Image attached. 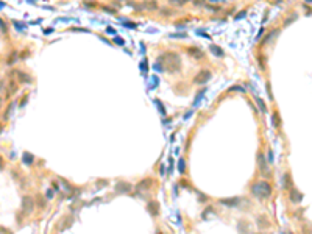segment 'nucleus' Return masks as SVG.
<instances>
[{"label": "nucleus", "mask_w": 312, "mask_h": 234, "mask_svg": "<svg viewBox=\"0 0 312 234\" xmlns=\"http://www.w3.org/2000/svg\"><path fill=\"white\" fill-rule=\"evenodd\" d=\"M159 63L162 64L164 70H167L169 74H176L181 70V58L180 55L173 53V52H169V53H164L159 56Z\"/></svg>", "instance_id": "1"}, {"label": "nucleus", "mask_w": 312, "mask_h": 234, "mask_svg": "<svg viewBox=\"0 0 312 234\" xmlns=\"http://www.w3.org/2000/svg\"><path fill=\"white\" fill-rule=\"evenodd\" d=\"M257 162H259V169L262 173L267 172V162H265V158H264L262 153H257Z\"/></svg>", "instance_id": "5"}, {"label": "nucleus", "mask_w": 312, "mask_h": 234, "mask_svg": "<svg viewBox=\"0 0 312 234\" xmlns=\"http://www.w3.org/2000/svg\"><path fill=\"white\" fill-rule=\"evenodd\" d=\"M144 8L156 10V8H158V2H155V0H152V2H145V3H144Z\"/></svg>", "instance_id": "13"}, {"label": "nucleus", "mask_w": 312, "mask_h": 234, "mask_svg": "<svg viewBox=\"0 0 312 234\" xmlns=\"http://www.w3.org/2000/svg\"><path fill=\"white\" fill-rule=\"evenodd\" d=\"M251 194L257 198H269L272 195V186L265 181H261L251 186Z\"/></svg>", "instance_id": "2"}, {"label": "nucleus", "mask_w": 312, "mask_h": 234, "mask_svg": "<svg viewBox=\"0 0 312 234\" xmlns=\"http://www.w3.org/2000/svg\"><path fill=\"white\" fill-rule=\"evenodd\" d=\"M150 186H152V180H150V178H147L145 181H140L137 187H139V189H148Z\"/></svg>", "instance_id": "12"}, {"label": "nucleus", "mask_w": 312, "mask_h": 234, "mask_svg": "<svg viewBox=\"0 0 312 234\" xmlns=\"http://www.w3.org/2000/svg\"><path fill=\"white\" fill-rule=\"evenodd\" d=\"M33 204H34V201L30 197H23V200H22V211H23V212H27V214L31 212Z\"/></svg>", "instance_id": "4"}, {"label": "nucleus", "mask_w": 312, "mask_h": 234, "mask_svg": "<svg viewBox=\"0 0 312 234\" xmlns=\"http://www.w3.org/2000/svg\"><path fill=\"white\" fill-rule=\"evenodd\" d=\"M257 223H259V226H261V228H264V226H270V222H265V220H264V219H262V216L259 217Z\"/></svg>", "instance_id": "15"}, {"label": "nucleus", "mask_w": 312, "mask_h": 234, "mask_svg": "<svg viewBox=\"0 0 312 234\" xmlns=\"http://www.w3.org/2000/svg\"><path fill=\"white\" fill-rule=\"evenodd\" d=\"M307 2H310V0H307Z\"/></svg>", "instance_id": "21"}, {"label": "nucleus", "mask_w": 312, "mask_h": 234, "mask_svg": "<svg viewBox=\"0 0 312 234\" xmlns=\"http://www.w3.org/2000/svg\"><path fill=\"white\" fill-rule=\"evenodd\" d=\"M289 178H290V175H289V173H286V175H284V186H289V183H290V180H289Z\"/></svg>", "instance_id": "17"}, {"label": "nucleus", "mask_w": 312, "mask_h": 234, "mask_svg": "<svg viewBox=\"0 0 312 234\" xmlns=\"http://www.w3.org/2000/svg\"><path fill=\"white\" fill-rule=\"evenodd\" d=\"M147 209H148V212H150L152 216H156V214L159 212V204H158V201H150L148 206H147Z\"/></svg>", "instance_id": "7"}, {"label": "nucleus", "mask_w": 312, "mask_h": 234, "mask_svg": "<svg viewBox=\"0 0 312 234\" xmlns=\"http://www.w3.org/2000/svg\"><path fill=\"white\" fill-rule=\"evenodd\" d=\"M0 130H2V128H0Z\"/></svg>", "instance_id": "23"}, {"label": "nucleus", "mask_w": 312, "mask_h": 234, "mask_svg": "<svg viewBox=\"0 0 312 234\" xmlns=\"http://www.w3.org/2000/svg\"><path fill=\"white\" fill-rule=\"evenodd\" d=\"M0 28H2V31H6V27L3 25V22H2V20H0Z\"/></svg>", "instance_id": "20"}, {"label": "nucleus", "mask_w": 312, "mask_h": 234, "mask_svg": "<svg viewBox=\"0 0 312 234\" xmlns=\"http://www.w3.org/2000/svg\"><path fill=\"white\" fill-rule=\"evenodd\" d=\"M209 50H211V53H214L215 56H223V50L220 49V47L214 45V44H212V45L209 47Z\"/></svg>", "instance_id": "9"}, {"label": "nucleus", "mask_w": 312, "mask_h": 234, "mask_svg": "<svg viewBox=\"0 0 312 234\" xmlns=\"http://www.w3.org/2000/svg\"><path fill=\"white\" fill-rule=\"evenodd\" d=\"M187 52H189V55H190V56H194V58H197V59L203 58V52H201L200 49H197V47H190V49H189Z\"/></svg>", "instance_id": "8"}, {"label": "nucleus", "mask_w": 312, "mask_h": 234, "mask_svg": "<svg viewBox=\"0 0 312 234\" xmlns=\"http://www.w3.org/2000/svg\"><path fill=\"white\" fill-rule=\"evenodd\" d=\"M190 2L194 3V5H197V6H201V5H205L206 0H190Z\"/></svg>", "instance_id": "16"}, {"label": "nucleus", "mask_w": 312, "mask_h": 234, "mask_svg": "<svg viewBox=\"0 0 312 234\" xmlns=\"http://www.w3.org/2000/svg\"><path fill=\"white\" fill-rule=\"evenodd\" d=\"M257 103H259V108H261L262 111H265V105H264V102H262L261 99H257Z\"/></svg>", "instance_id": "19"}, {"label": "nucleus", "mask_w": 312, "mask_h": 234, "mask_svg": "<svg viewBox=\"0 0 312 234\" xmlns=\"http://www.w3.org/2000/svg\"><path fill=\"white\" fill-rule=\"evenodd\" d=\"M220 203L225 204V206H237V203H241V198H237V197H234V198H222Z\"/></svg>", "instance_id": "6"}, {"label": "nucleus", "mask_w": 312, "mask_h": 234, "mask_svg": "<svg viewBox=\"0 0 312 234\" xmlns=\"http://www.w3.org/2000/svg\"><path fill=\"white\" fill-rule=\"evenodd\" d=\"M211 77H212V74H211V70H200V72L194 77V83L195 84H205L208 80H211Z\"/></svg>", "instance_id": "3"}, {"label": "nucleus", "mask_w": 312, "mask_h": 234, "mask_svg": "<svg viewBox=\"0 0 312 234\" xmlns=\"http://www.w3.org/2000/svg\"><path fill=\"white\" fill-rule=\"evenodd\" d=\"M130 189H131V186L127 184V183H119V184H117V191H119V192H128Z\"/></svg>", "instance_id": "11"}, {"label": "nucleus", "mask_w": 312, "mask_h": 234, "mask_svg": "<svg viewBox=\"0 0 312 234\" xmlns=\"http://www.w3.org/2000/svg\"><path fill=\"white\" fill-rule=\"evenodd\" d=\"M0 103H2V100H0Z\"/></svg>", "instance_id": "22"}, {"label": "nucleus", "mask_w": 312, "mask_h": 234, "mask_svg": "<svg viewBox=\"0 0 312 234\" xmlns=\"http://www.w3.org/2000/svg\"><path fill=\"white\" fill-rule=\"evenodd\" d=\"M170 2V5H176V6H183L187 0H169Z\"/></svg>", "instance_id": "14"}, {"label": "nucleus", "mask_w": 312, "mask_h": 234, "mask_svg": "<svg viewBox=\"0 0 312 234\" xmlns=\"http://www.w3.org/2000/svg\"><path fill=\"white\" fill-rule=\"evenodd\" d=\"M273 123H275V127H279V120H278V114L276 112L273 114Z\"/></svg>", "instance_id": "18"}, {"label": "nucleus", "mask_w": 312, "mask_h": 234, "mask_svg": "<svg viewBox=\"0 0 312 234\" xmlns=\"http://www.w3.org/2000/svg\"><path fill=\"white\" fill-rule=\"evenodd\" d=\"M301 198H303V195H301V194H298V191L292 189V194H290V200H292L294 203H298V201H301Z\"/></svg>", "instance_id": "10"}]
</instances>
